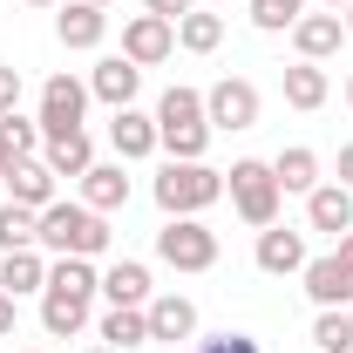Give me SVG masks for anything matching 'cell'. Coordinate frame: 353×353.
Masks as SVG:
<instances>
[{
    "mask_svg": "<svg viewBox=\"0 0 353 353\" xmlns=\"http://www.w3.org/2000/svg\"><path fill=\"white\" fill-rule=\"evenodd\" d=\"M157 259L170 265V272H211V265H218V231L204 218H163Z\"/></svg>",
    "mask_w": 353,
    "mask_h": 353,
    "instance_id": "4",
    "label": "cell"
},
{
    "mask_svg": "<svg viewBox=\"0 0 353 353\" xmlns=\"http://www.w3.org/2000/svg\"><path fill=\"white\" fill-rule=\"evenodd\" d=\"M347 312H353V306H347Z\"/></svg>",
    "mask_w": 353,
    "mask_h": 353,
    "instance_id": "44",
    "label": "cell"
},
{
    "mask_svg": "<svg viewBox=\"0 0 353 353\" xmlns=\"http://www.w3.org/2000/svg\"><path fill=\"white\" fill-rule=\"evenodd\" d=\"M272 176H279V190L306 197V190H319V157H312L306 143H292V150H279V157H272Z\"/></svg>",
    "mask_w": 353,
    "mask_h": 353,
    "instance_id": "24",
    "label": "cell"
},
{
    "mask_svg": "<svg viewBox=\"0 0 353 353\" xmlns=\"http://www.w3.org/2000/svg\"><path fill=\"white\" fill-rule=\"evenodd\" d=\"M41 238V211H28V204H0V252H28Z\"/></svg>",
    "mask_w": 353,
    "mask_h": 353,
    "instance_id": "26",
    "label": "cell"
},
{
    "mask_svg": "<svg viewBox=\"0 0 353 353\" xmlns=\"http://www.w3.org/2000/svg\"><path fill=\"white\" fill-rule=\"evenodd\" d=\"M319 7H326V14H347V0H319Z\"/></svg>",
    "mask_w": 353,
    "mask_h": 353,
    "instance_id": "36",
    "label": "cell"
},
{
    "mask_svg": "<svg viewBox=\"0 0 353 353\" xmlns=\"http://www.w3.org/2000/svg\"><path fill=\"white\" fill-rule=\"evenodd\" d=\"M204 123L211 130H252L259 123V88L245 75H224L218 88H204Z\"/></svg>",
    "mask_w": 353,
    "mask_h": 353,
    "instance_id": "7",
    "label": "cell"
},
{
    "mask_svg": "<svg viewBox=\"0 0 353 353\" xmlns=\"http://www.w3.org/2000/svg\"><path fill=\"white\" fill-rule=\"evenodd\" d=\"M340 183H347V190H353V143H347V150H340Z\"/></svg>",
    "mask_w": 353,
    "mask_h": 353,
    "instance_id": "34",
    "label": "cell"
},
{
    "mask_svg": "<svg viewBox=\"0 0 353 353\" xmlns=\"http://www.w3.org/2000/svg\"><path fill=\"white\" fill-rule=\"evenodd\" d=\"M109 150H116V163H143V157H157V116H143V109H116L109 116Z\"/></svg>",
    "mask_w": 353,
    "mask_h": 353,
    "instance_id": "9",
    "label": "cell"
},
{
    "mask_svg": "<svg viewBox=\"0 0 353 353\" xmlns=\"http://www.w3.org/2000/svg\"><path fill=\"white\" fill-rule=\"evenodd\" d=\"M123 54L136 68H157L176 54V21H157V14H130L123 21Z\"/></svg>",
    "mask_w": 353,
    "mask_h": 353,
    "instance_id": "8",
    "label": "cell"
},
{
    "mask_svg": "<svg viewBox=\"0 0 353 353\" xmlns=\"http://www.w3.org/2000/svg\"><path fill=\"white\" fill-rule=\"evenodd\" d=\"M34 245L54 252V259H102V252H109V218L88 211V204L54 197V204L41 211V238H34Z\"/></svg>",
    "mask_w": 353,
    "mask_h": 353,
    "instance_id": "1",
    "label": "cell"
},
{
    "mask_svg": "<svg viewBox=\"0 0 353 353\" xmlns=\"http://www.w3.org/2000/svg\"><path fill=\"white\" fill-rule=\"evenodd\" d=\"M14 170V150H7V136H0V176Z\"/></svg>",
    "mask_w": 353,
    "mask_h": 353,
    "instance_id": "35",
    "label": "cell"
},
{
    "mask_svg": "<svg viewBox=\"0 0 353 353\" xmlns=\"http://www.w3.org/2000/svg\"><path fill=\"white\" fill-rule=\"evenodd\" d=\"M218 41H224V14H211V7H190V14L176 21V48H190V54H211Z\"/></svg>",
    "mask_w": 353,
    "mask_h": 353,
    "instance_id": "25",
    "label": "cell"
},
{
    "mask_svg": "<svg viewBox=\"0 0 353 353\" xmlns=\"http://www.w3.org/2000/svg\"><path fill=\"white\" fill-rule=\"evenodd\" d=\"M340 21H347V34H353V0H347V14H340Z\"/></svg>",
    "mask_w": 353,
    "mask_h": 353,
    "instance_id": "37",
    "label": "cell"
},
{
    "mask_svg": "<svg viewBox=\"0 0 353 353\" xmlns=\"http://www.w3.org/2000/svg\"><path fill=\"white\" fill-rule=\"evenodd\" d=\"M299 14H306V0H252V28H265V34H292Z\"/></svg>",
    "mask_w": 353,
    "mask_h": 353,
    "instance_id": "28",
    "label": "cell"
},
{
    "mask_svg": "<svg viewBox=\"0 0 353 353\" xmlns=\"http://www.w3.org/2000/svg\"><path fill=\"white\" fill-rule=\"evenodd\" d=\"M82 204L88 211H123L130 204V176H123V163H88V176H82Z\"/></svg>",
    "mask_w": 353,
    "mask_h": 353,
    "instance_id": "20",
    "label": "cell"
},
{
    "mask_svg": "<svg viewBox=\"0 0 353 353\" xmlns=\"http://www.w3.org/2000/svg\"><path fill=\"white\" fill-rule=\"evenodd\" d=\"M88 7H109V0H88Z\"/></svg>",
    "mask_w": 353,
    "mask_h": 353,
    "instance_id": "41",
    "label": "cell"
},
{
    "mask_svg": "<svg viewBox=\"0 0 353 353\" xmlns=\"http://www.w3.org/2000/svg\"><path fill=\"white\" fill-rule=\"evenodd\" d=\"M14 109H21V68L0 61V116H14Z\"/></svg>",
    "mask_w": 353,
    "mask_h": 353,
    "instance_id": "31",
    "label": "cell"
},
{
    "mask_svg": "<svg viewBox=\"0 0 353 353\" xmlns=\"http://www.w3.org/2000/svg\"><path fill=\"white\" fill-rule=\"evenodd\" d=\"M306 292H312V306L326 312V306H353V231L347 238H333V252L326 259H306Z\"/></svg>",
    "mask_w": 353,
    "mask_h": 353,
    "instance_id": "5",
    "label": "cell"
},
{
    "mask_svg": "<svg viewBox=\"0 0 353 353\" xmlns=\"http://www.w3.org/2000/svg\"><path fill=\"white\" fill-rule=\"evenodd\" d=\"M88 102H95V95H88V82H75V75H48V82H41V116H34V123H41V136L82 130V123H88Z\"/></svg>",
    "mask_w": 353,
    "mask_h": 353,
    "instance_id": "6",
    "label": "cell"
},
{
    "mask_svg": "<svg viewBox=\"0 0 353 353\" xmlns=\"http://www.w3.org/2000/svg\"><path fill=\"white\" fill-rule=\"evenodd\" d=\"M197 0H143V14H157V21H183Z\"/></svg>",
    "mask_w": 353,
    "mask_h": 353,
    "instance_id": "32",
    "label": "cell"
},
{
    "mask_svg": "<svg viewBox=\"0 0 353 353\" xmlns=\"http://www.w3.org/2000/svg\"><path fill=\"white\" fill-rule=\"evenodd\" d=\"M0 292H48V259L41 245H28V252H0Z\"/></svg>",
    "mask_w": 353,
    "mask_h": 353,
    "instance_id": "21",
    "label": "cell"
},
{
    "mask_svg": "<svg viewBox=\"0 0 353 353\" xmlns=\"http://www.w3.org/2000/svg\"><path fill=\"white\" fill-rule=\"evenodd\" d=\"M259 272H272V279H292V272H306V231H279V224H265L259 231Z\"/></svg>",
    "mask_w": 353,
    "mask_h": 353,
    "instance_id": "10",
    "label": "cell"
},
{
    "mask_svg": "<svg viewBox=\"0 0 353 353\" xmlns=\"http://www.w3.org/2000/svg\"><path fill=\"white\" fill-rule=\"evenodd\" d=\"M347 102H353V75H347Z\"/></svg>",
    "mask_w": 353,
    "mask_h": 353,
    "instance_id": "40",
    "label": "cell"
},
{
    "mask_svg": "<svg viewBox=\"0 0 353 353\" xmlns=\"http://www.w3.org/2000/svg\"><path fill=\"white\" fill-rule=\"evenodd\" d=\"M28 7H61V0H28Z\"/></svg>",
    "mask_w": 353,
    "mask_h": 353,
    "instance_id": "38",
    "label": "cell"
},
{
    "mask_svg": "<svg viewBox=\"0 0 353 353\" xmlns=\"http://www.w3.org/2000/svg\"><path fill=\"white\" fill-rule=\"evenodd\" d=\"M279 82H285V102H292V109H306V116H312V109H326V95H333V82H326V68H319V61H292Z\"/></svg>",
    "mask_w": 353,
    "mask_h": 353,
    "instance_id": "23",
    "label": "cell"
},
{
    "mask_svg": "<svg viewBox=\"0 0 353 353\" xmlns=\"http://www.w3.org/2000/svg\"><path fill=\"white\" fill-rule=\"evenodd\" d=\"M224 190H231V211L252 224V231L279 224V204H285V190H279L272 163H259V157H238V163L224 170Z\"/></svg>",
    "mask_w": 353,
    "mask_h": 353,
    "instance_id": "3",
    "label": "cell"
},
{
    "mask_svg": "<svg viewBox=\"0 0 353 353\" xmlns=\"http://www.w3.org/2000/svg\"><path fill=\"white\" fill-rule=\"evenodd\" d=\"M0 183H7V197H14V204H28V211H48V204H54V183H61V176L48 170L41 157H21V163L0 176Z\"/></svg>",
    "mask_w": 353,
    "mask_h": 353,
    "instance_id": "15",
    "label": "cell"
},
{
    "mask_svg": "<svg viewBox=\"0 0 353 353\" xmlns=\"http://www.w3.org/2000/svg\"><path fill=\"white\" fill-rule=\"evenodd\" d=\"M197 353H265L252 333H211V340H197Z\"/></svg>",
    "mask_w": 353,
    "mask_h": 353,
    "instance_id": "30",
    "label": "cell"
},
{
    "mask_svg": "<svg viewBox=\"0 0 353 353\" xmlns=\"http://www.w3.org/2000/svg\"><path fill=\"white\" fill-rule=\"evenodd\" d=\"M143 319H150V340H197V306L183 299V292H157L150 306H143Z\"/></svg>",
    "mask_w": 353,
    "mask_h": 353,
    "instance_id": "14",
    "label": "cell"
},
{
    "mask_svg": "<svg viewBox=\"0 0 353 353\" xmlns=\"http://www.w3.org/2000/svg\"><path fill=\"white\" fill-rule=\"evenodd\" d=\"M102 299H109V306H150V299H157L150 265L143 259H116L109 272H102Z\"/></svg>",
    "mask_w": 353,
    "mask_h": 353,
    "instance_id": "16",
    "label": "cell"
},
{
    "mask_svg": "<svg viewBox=\"0 0 353 353\" xmlns=\"http://www.w3.org/2000/svg\"><path fill=\"white\" fill-rule=\"evenodd\" d=\"M224 197V170L211 163H163L157 170V204H163V218H197V211H211Z\"/></svg>",
    "mask_w": 353,
    "mask_h": 353,
    "instance_id": "2",
    "label": "cell"
},
{
    "mask_svg": "<svg viewBox=\"0 0 353 353\" xmlns=\"http://www.w3.org/2000/svg\"><path fill=\"white\" fill-rule=\"evenodd\" d=\"M95 340L102 347H116V353H130L150 340V319H143V306H109L102 319H95Z\"/></svg>",
    "mask_w": 353,
    "mask_h": 353,
    "instance_id": "22",
    "label": "cell"
},
{
    "mask_svg": "<svg viewBox=\"0 0 353 353\" xmlns=\"http://www.w3.org/2000/svg\"><path fill=\"white\" fill-rule=\"evenodd\" d=\"M88 353H116V347H88Z\"/></svg>",
    "mask_w": 353,
    "mask_h": 353,
    "instance_id": "39",
    "label": "cell"
},
{
    "mask_svg": "<svg viewBox=\"0 0 353 353\" xmlns=\"http://www.w3.org/2000/svg\"><path fill=\"white\" fill-rule=\"evenodd\" d=\"M306 231H326V238H347V231H353V190H347V183H319V190H306Z\"/></svg>",
    "mask_w": 353,
    "mask_h": 353,
    "instance_id": "11",
    "label": "cell"
},
{
    "mask_svg": "<svg viewBox=\"0 0 353 353\" xmlns=\"http://www.w3.org/2000/svg\"><path fill=\"white\" fill-rule=\"evenodd\" d=\"M0 136H7V150H14V163H21V157H41V123H28V116H21V109H14V116H0Z\"/></svg>",
    "mask_w": 353,
    "mask_h": 353,
    "instance_id": "29",
    "label": "cell"
},
{
    "mask_svg": "<svg viewBox=\"0 0 353 353\" xmlns=\"http://www.w3.org/2000/svg\"><path fill=\"white\" fill-rule=\"evenodd\" d=\"M136 88H143V68H136L130 54H109V61H95V75H88V95L109 102V109H130Z\"/></svg>",
    "mask_w": 353,
    "mask_h": 353,
    "instance_id": "12",
    "label": "cell"
},
{
    "mask_svg": "<svg viewBox=\"0 0 353 353\" xmlns=\"http://www.w3.org/2000/svg\"><path fill=\"white\" fill-rule=\"evenodd\" d=\"M292 48H299V61H326V54L347 48V21L340 14H299L292 21Z\"/></svg>",
    "mask_w": 353,
    "mask_h": 353,
    "instance_id": "13",
    "label": "cell"
},
{
    "mask_svg": "<svg viewBox=\"0 0 353 353\" xmlns=\"http://www.w3.org/2000/svg\"><path fill=\"white\" fill-rule=\"evenodd\" d=\"M312 347L319 353H353V312L347 306H326L312 319Z\"/></svg>",
    "mask_w": 353,
    "mask_h": 353,
    "instance_id": "27",
    "label": "cell"
},
{
    "mask_svg": "<svg viewBox=\"0 0 353 353\" xmlns=\"http://www.w3.org/2000/svg\"><path fill=\"white\" fill-rule=\"evenodd\" d=\"M14 319H21V312H14V292H0V340L14 333Z\"/></svg>",
    "mask_w": 353,
    "mask_h": 353,
    "instance_id": "33",
    "label": "cell"
},
{
    "mask_svg": "<svg viewBox=\"0 0 353 353\" xmlns=\"http://www.w3.org/2000/svg\"><path fill=\"white\" fill-rule=\"evenodd\" d=\"M34 353H41V347H34Z\"/></svg>",
    "mask_w": 353,
    "mask_h": 353,
    "instance_id": "43",
    "label": "cell"
},
{
    "mask_svg": "<svg viewBox=\"0 0 353 353\" xmlns=\"http://www.w3.org/2000/svg\"><path fill=\"white\" fill-rule=\"evenodd\" d=\"M54 34H61V48H102V34H109V7L68 0V7L54 14Z\"/></svg>",
    "mask_w": 353,
    "mask_h": 353,
    "instance_id": "17",
    "label": "cell"
},
{
    "mask_svg": "<svg viewBox=\"0 0 353 353\" xmlns=\"http://www.w3.org/2000/svg\"><path fill=\"white\" fill-rule=\"evenodd\" d=\"M41 163H48L54 176H75V183H82V176H88V163H95V143H88V130L48 136V143H41Z\"/></svg>",
    "mask_w": 353,
    "mask_h": 353,
    "instance_id": "19",
    "label": "cell"
},
{
    "mask_svg": "<svg viewBox=\"0 0 353 353\" xmlns=\"http://www.w3.org/2000/svg\"><path fill=\"white\" fill-rule=\"evenodd\" d=\"M41 326L54 340H75L88 326V292H68V285H48L41 292Z\"/></svg>",
    "mask_w": 353,
    "mask_h": 353,
    "instance_id": "18",
    "label": "cell"
},
{
    "mask_svg": "<svg viewBox=\"0 0 353 353\" xmlns=\"http://www.w3.org/2000/svg\"><path fill=\"white\" fill-rule=\"evenodd\" d=\"M312 353H319V347H312Z\"/></svg>",
    "mask_w": 353,
    "mask_h": 353,
    "instance_id": "42",
    "label": "cell"
}]
</instances>
